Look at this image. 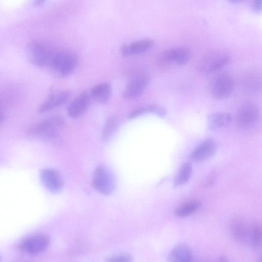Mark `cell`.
Segmentation results:
<instances>
[{"label": "cell", "mask_w": 262, "mask_h": 262, "mask_svg": "<svg viewBox=\"0 0 262 262\" xmlns=\"http://www.w3.org/2000/svg\"><path fill=\"white\" fill-rule=\"evenodd\" d=\"M259 117L258 107L254 104H248L243 106L238 111L235 122L238 127L247 129L252 127L258 121Z\"/></svg>", "instance_id": "cell-7"}, {"label": "cell", "mask_w": 262, "mask_h": 262, "mask_svg": "<svg viewBox=\"0 0 262 262\" xmlns=\"http://www.w3.org/2000/svg\"><path fill=\"white\" fill-rule=\"evenodd\" d=\"M216 262H229L228 259L224 256H220Z\"/></svg>", "instance_id": "cell-27"}, {"label": "cell", "mask_w": 262, "mask_h": 262, "mask_svg": "<svg viewBox=\"0 0 262 262\" xmlns=\"http://www.w3.org/2000/svg\"><path fill=\"white\" fill-rule=\"evenodd\" d=\"M190 54L185 47H176L162 52L159 57L160 61L164 64L173 63L183 65L189 60Z\"/></svg>", "instance_id": "cell-9"}, {"label": "cell", "mask_w": 262, "mask_h": 262, "mask_svg": "<svg viewBox=\"0 0 262 262\" xmlns=\"http://www.w3.org/2000/svg\"><path fill=\"white\" fill-rule=\"evenodd\" d=\"M63 123L60 117H52L31 127L28 133L31 136L43 140H51L57 137Z\"/></svg>", "instance_id": "cell-2"}, {"label": "cell", "mask_w": 262, "mask_h": 262, "mask_svg": "<svg viewBox=\"0 0 262 262\" xmlns=\"http://www.w3.org/2000/svg\"><path fill=\"white\" fill-rule=\"evenodd\" d=\"M217 149L216 144L212 139H207L200 143L191 152L189 159L193 162L205 161L214 155Z\"/></svg>", "instance_id": "cell-12"}, {"label": "cell", "mask_w": 262, "mask_h": 262, "mask_svg": "<svg viewBox=\"0 0 262 262\" xmlns=\"http://www.w3.org/2000/svg\"><path fill=\"white\" fill-rule=\"evenodd\" d=\"M230 58L229 54L223 51L210 52L201 59L198 64V69L204 74H212L227 64Z\"/></svg>", "instance_id": "cell-3"}, {"label": "cell", "mask_w": 262, "mask_h": 262, "mask_svg": "<svg viewBox=\"0 0 262 262\" xmlns=\"http://www.w3.org/2000/svg\"><path fill=\"white\" fill-rule=\"evenodd\" d=\"M148 113H152L160 117H163L166 115V112L165 108L160 105L151 104L134 110L129 114L128 118L132 119Z\"/></svg>", "instance_id": "cell-21"}, {"label": "cell", "mask_w": 262, "mask_h": 262, "mask_svg": "<svg viewBox=\"0 0 262 262\" xmlns=\"http://www.w3.org/2000/svg\"><path fill=\"white\" fill-rule=\"evenodd\" d=\"M90 102V97L86 92L77 96L67 108L68 116L73 119L82 116L87 110Z\"/></svg>", "instance_id": "cell-13"}, {"label": "cell", "mask_w": 262, "mask_h": 262, "mask_svg": "<svg viewBox=\"0 0 262 262\" xmlns=\"http://www.w3.org/2000/svg\"><path fill=\"white\" fill-rule=\"evenodd\" d=\"M153 45L154 41L151 39L139 40L124 46L121 49L122 54L124 56L139 55L146 52Z\"/></svg>", "instance_id": "cell-16"}, {"label": "cell", "mask_w": 262, "mask_h": 262, "mask_svg": "<svg viewBox=\"0 0 262 262\" xmlns=\"http://www.w3.org/2000/svg\"><path fill=\"white\" fill-rule=\"evenodd\" d=\"M40 176L42 184L51 192L57 193L62 189L64 182L58 171L52 168H44L40 171Z\"/></svg>", "instance_id": "cell-11"}, {"label": "cell", "mask_w": 262, "mask_h": 262, "mask_svg": "<svg viewBox=\"0 0 262 262\" xmlns=\"http://www.w3.org/2000/svg\"><path fill=\"white\" fill-rule=\"evenodd\" d=\"M193 259L191 248L187 245L181 244L173 247L169 253V262H191Z\"/></svg>", "instance_id": "cell-17"}, {"label": "cell", "mask_w": 262, "mask_h": 262, "mask_svg": "<svg viewBox=\"0 0 262 262\" xmlns=\"http://www.w3.org/2000/svg\"><path fill=\"white\" fill-rule=\"evenodd\" d=\"M262 242L261 226L258 222H253L249 224L247 237V243L252 248L259 249Z\"/></svg>", "instance_id": "cell-20"}, {"label": "cell", "mask_w": 262, "mask_h": 262, "mask_svg": "<svg viewBox=\"0 0 262 262\" xmlns=\"http://www.w3.org/2000/svg\"><path fill=\"white\" fill-rule=\"evenodd\" d=\"M234 87L232 76L227 72H222L214 77L210 85L211 95L216 99L223 100L232 93Z\"/></svg>", "instance_id": "cell-4"}, {"label": "cell", "mask_w": 262, "mask_h": 262, "mask_svg": "<svg viewBox=\"0 0 262 262\" xmlns=\"http://www.w3.org/2000/svg\"><path fill=\"white\" fill-rule=\"evenodd\" d=\"M201 203L198 200H192L179 206L175 211V215L184 217L195 212L200 207Z\"/></svg>", "instance_id": "cell-22"}, {"label": "cell", "mask_w": 262, "mask_h": 262, "mask_svg": "<svg viewBox=\"0 0 262 262\" xmlns=\"http://www.w3.org/2000/svg\"><path fill=\"white\" fill-rule=\"evenodd\" d=\"M106 262H132V258L127 254H121L108 258Z\"/></svg>", "instance_id": "cell-25"}, {"label": "cell", "mask_w": 262, "mask_h": 262, "mask_svg": "<svg viewBox=\"0 0 262 262\" xmlns=\"http://www.w3.org/2000/svg\"><path fill=\"white\" fill-rule=\"evenodd\" d=\"M111 93V85L106 82L98 84L91 90V97L96 101L103 104L109 101Z\"/></svg>", "instance_id": "cell-19"}, {"label": "cell", "mask_w": 262, "mask_h": 262, "mask_svg": "<svg viewBox=\"0 0 262 262\" xmlns=\"http://www.w3.org/2000/svg\"><path fill=\"white\" fill-rule=\"evenodd\" d=\"M92 183L95 189L104 195L111 194L116 186L115 180L112 172L103 165H99L95 169Z\"/></svg>", "instance_id": "cell-5"}, {"label": "cell", "mask_w": 262, "mask_h": 262, "mask_svg": "<svg viewBox=\"0 0 262 262\" xmlns=\"http://www.w3.org/2000/svg\"><path fill=\"white\" fill-rule=\"evenodd\" d=\"M252 7L254 11L256 12H260L262 9V1L255 0L252 3Z\"/></svg>", "instance_id": "cell-26"}, {"label": "cell", "mask_w": 262, "mask_h": 262, "mask_svg": "<svg viewBox=\"0 0 262 262\" xmlns=\"http://www.w3.org/2000/svg\"><path fill=\"white\" fill-rule=\"evenodd\" d=\"M192 171V166L189 163L184 164L180 168L174 181V186H182L189 180Z\"/></svg>", "instance_id": "cell-23"}, {"label": "cell", "mask_w": 262, "mask_h": 262, "mask_svg": "<svg viewBox=\"0 0 262 262\" xmlns=\"http://www.w3.org/2000/svg\"><path fill=\"white\" fill-rule=\"evenodd\" d=\"M44 2H45L44 1H41V0L35 1L34 2V5H35L36 6H40L41 4H42Z\"/></svg>", "instance_id": "cell-28"}, {"label": "cell", "mask_w": 262, "mask_h": 262, "mask_svg": "<svg viewBox=\"0 0 262 262\" xmlns=\"http://www.w3.org/2000/svg\"><path fill=\"white\" fill-rule=\"evenodd\" d=\"M249 225L243 219L236 217L231 221L229 226L233 238L240 243H247Z\"/></svg>", "instance_id": "cell-15"}, {"label": "cell", "mask_w": 262, "mask_h": 262, "mask_svg": "<svg viewBox=\"0 0 262 262\" xmlns=\"http://www.w3.org/2000/svg\"><path fill=\"white\" fill-rule=\"evenodd\" d=\"M1 260H2V257H1V256L0 255V262L1 261Z\"/></svg>", "instance_id": "cell-31"}, {"label": "cell", "mask_w": 262, "mask_h": 262, "mask_svg": "<svg viewBox=\"0 0 262 262\" xmlns=\"http://www.w3.org/2000/svg\"><path fill=\"white\" fill-rule=\"evenodd\" d=\"M148 81V76L145 73L135 75L126 85L123 93L124 97L128 99L139 97L145 91Z\"/></svg>", "instance_id": "cell-10"}, {"label": "cell", "mask_w": 262, "mask_h": 262, "mask_svg": "<svg viewBox=\"0 0 262 262\" xmlns=\"http://www.w3.org/2000/svg\"><path fill=\"white\" fill-rule=\"evenodd\" d=\"M26 54L29 61L33 65L44 68L49 66L53 52L37 41L29 42L26 48Z\"/></svg>", "instance_id": "cell-6"}, {"label": "cell", "mask_w": 262, "mask_h": 262, "mask_svg": "<svg viewBox=\"0 0 262 262\" xmlns=\"http://www.w3.org/2000/svg\"><path fill=\"white\" fill-rule=\"evenodd\" d=\"M1 120H2V115H1V114H0V121H1Z\"/></svg>", "instance_id": "cell-30"}, {"label": "cell", "mask_w": 262, "mask_h": 262, "mask_svg": "<svg viewBox=\"0 0 262 262\" xmlns=\"http://www.w3.org/2000/svg\"><path fill=\"white\" fill-rule=\"evenodd\" d=\"M70 96L69 91H61L53 93L45 100L39 106L38 112L45 113L54 109L65 103Z\"/></svg>", "instance_id": "cell-14"}, {"label": "cell", "mask_w": 262, "mask_h": 262, "mask_svg": "<svg viewBox=\"0 0 262 262\" xmlns=\"http://www.w3.org/2000/svg\"><path fill=\"white\" fill-rule=\"evenodd\" d=\"M78 59L76 55L69 51L53 53L49 64L53 72L60 76L71 74L75 69Z\"/></svg>", "instance_id": "cell-1"}, {"label": "cell", "mask_w": 262, "mask_h": 262, "mask_svg": "<svg viewBox=\"0 0 262 262\" xmlns=\"http://www.w3.org/2000/svg\"><path fill=\"white\" fill-rule=\"evenodd\" d=\"M230 114L224 112H216L210 114L207 118L209 127L212 129H216L225 127L231 121Z\"/></svg>", "instance_id": "cell-18"}, {"label": "cell", "mask_w": 262, "mask_h": 262, "mask_svg": "<svg viewBox=\"0 0 262 262\" xmlns=\"http://www.w3.org/2000/svg\"><path fill=\"white\" fill-rule=\"evenodd\" d=\"M118 125V121L116 118L111 117L108 119L102 132V137L104 141L107 140L112 136Z\"/></svg>", "instance_id": "cell-24"}, {"label": "cell", "mask_w": 262, "mask_h": 262, "mask_svg": "<svg viewBox=\"0 0 262 262\" xmlns=\"http://www.w3.org/2000/svg\"><path fill=\"white\" fill-rule=\"evenodd\" d=\"M50 242V237L46 234H35L24 239L19 247L26 253L38 254L47 248Z\"/></svg>", "instance_id": "cell-8"}, {"label": "cell", "mask_w": 262, "mask_h": 262, "mask_svg": "<svg viewBox=\"0 0 262 262\" xmlns=\"http://www.w3.org/2000/svg\"><path fill=\"white\" fill-rule=\"evenodd\" d=\"M191 262H207V261L203 260H193L192 259V260Z\"/></svg>", "instance_id": "cell-29"}]
</instances>
